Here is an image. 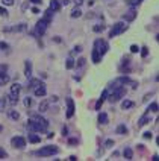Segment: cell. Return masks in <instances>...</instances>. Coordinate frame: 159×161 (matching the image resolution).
Segmentation results:
<instances>
[{
  "instance_id": "cell-1",
  "label": "cell",
  "mask_w": 159,
  "mask_h": 161,
  "mask_svg": "<svg viewBox=\"0 0 159 161\" xmlns=\"http://www.w3.org/2000/svg\"><path fill=\"white\" fill-rule=\"evenodd\" d=\"M47 126H49V120L44 119L41 116H30L29 117V122H28V129L30 132H41V131H46Z\"/></svg>"
},
{
  "instance_id": "cell-2",
  "label": "cell",
  "mask_w": 159,
  "mask_h": 161,
  "mask_svg": "<svg viewBox=\"0 0 159 161\" xmlns=\"http://www.w3.org/2000/svg\"><path fill=\"white\" fill-rule=\"evenodd\" d=\"M47 26H49V23L44 20H38V23L35 24V29L32 30V35H35V38H40V37H42L46 34V30H47Z\"/></svg>"
},
{
  "instance_id": "cell-3",
  "label": "cell",
  "mask_w": 159,
  "mask_h": 161,
  "mask_svg": "<svg viewBox=\"0 0 159 161\" xmlns=\"http://www.w3.org/2000/svg\"><path fill=\"white\" fill-rule=\"evenodd\" d=\"M93 49H95L99 52V55L103 58V55H106V52H108L109 49V44H108V41H105L103 38H97L94 41V47Z\"/></svg>"
},
{
  "instance_id": "cell-4",
  "label": "cell",
  "mask_w": 159,
  "mask_h": 161,
  "mask_svg": "<svg viewBox=\"0 0 159 161\" xmlns=\"http://www.w3.org/2000/svg\"><path fill=\"white\" fill-rule=\"evenodd\" d=\"M59 152V149H58L56 146H53V144H49V146H44L41 147L40 151H36L35 154L38 155V157H52V155H55Z\"/></svg>"
},
{
  "instance_id": "cell-5",
  "label": "cell",
  "mask_w": 159,
  "mask_h": 161,
  "mask_svg": "<svg viewBox=\"0 0 159 161\" xmlns=\"http://www.w3.org/2000/svg\"><path fill=\"white\" fill-rule=\"evenodd\" d=\"M127 30V24L124 23V21H118V23L114 24V28L111 29L109 32V37L111 38H115V37H118L120 34H123V32Z\"/></svg>"
},
{
  "instance_id": "cell-6",
  "label": "cell",
  "mask_w": 159,
  "mask_h": 161,
  "mask_svg": "<svg viewBox=\"0 0 159 161\" xmlns=\"http://www.w3.org/2000/svg\"><path fill=\"white\" fill-rule=\"evenodd\" d=\"M124 93H126L124 87H117V88L114 90V93L111 94V96H108V100H109V102H112V103H115V102H118L121 97H123Z\"/></svg>"
},
{
  "instance_id": "cell-7",
  "label": "cell",
  "mask_w": 159,
  "mask_h": 161,
  "mask_svg": "<svg viewBox=\"0 0 159 161\" xmlns=\"http://www.w3.org/2000/svg\"><path fill=\"white\" fill-rule=\"evenodd\" d=\"M11 146L15 147V149H24L26 147V140H24V137H21V135H15L11 138Z\"/></svg>"
},
{
  "instance_id": "cell-8",
  "label": "cell",
  "mask_w": 159,
  "mask_h": 161,
  "mask_svg": "<svg viewBox=\"0 0 159 161\" xmlns=\"http://www.w3.org/2000/svg\"><path fill=\"white\" fill-rule=\"evenodd\" d=\"M65 103H67V111H65V117H67V119H71V117L74 116V110H76V106H74V100H73L71 97H67Z\"/></svg>"
},
{
  "instance_id": "cell-9",
  "label": "cell",
  "mask_w": 159,
  "mask_h": 161,
  "mask_svg": "<svg viewBox=\"0 0 159 161\" xmlns=\"http://www.w3.org/2000/svg\"><path fill=\"white\" fill-rule=\"evenodd\" d=\"M132 82H134V80H132L129 76H120V78H117V79L114 80L112 87H114V88H117V87H124V85L132 84Z\"/></svg>"
},
{
  "instance_id": "cell-10",
  "label": "cell",
  "mask_w": 159,
  "mask_h": 161,
  "mask_svg": "<svg viewBox=\"0 0 159 161\" xmlns=\"http://www.w3.org/2000/svg\"><path fill=\"white\" fill-rule=\"evenodd\" d=\"M26 30V24H15V26H8V28H3V32H23Z\"/></svg>"
},
{
  "instance_id": "cell-11",
  "label": "cell",
  "mask_w": 159,
  "mask_h": 161,
  "mask_svg": "<svg viewBox=\"0 0 159 161\" xmlns=\"http://www.w3.org/2000/svg\"><path fill=\"white\" fill-rule=\"evenodd\" d=\"M136 18V9L135 8H132L129 12H126L124 15H123V20H126L127 23H130V21H134Z\"/></svg>"
},
{
  "instance_id": "cell-12",
  "label": "cell",
  "mask_w": 159,
  "mask_h": 161,
  "mask_svg": "<svg viewBox=\"0 0 159 161\" xmlns=\"http://www.w3.org/2000/svg\"><path fill=\"white\" fill-rule=\"evenodd\" d=\"M108 96H109L108 90H103V93H102V96H100V99L97 100V103H95V110H100V108H102V103H103L105 100H108Z\"/></svg>"
},
{
  "instance_id": "cell-13",
  "label": "cell",
  "mask_w": 159,
  "mask_h": 161,
  "mask_svg": "<svg viewBox=\"0 0 159 161\" xmlns=\"http://www.w3.org/2000/svg\"><path fill=\"white\" fill-rule=\"evenodd\" d=\"M53 15H55V11H52L50 8L49 9H46L44 11V15H42V20L44 21H47V23H52V20H53Z\"/></svg>"
},
{
  "instance_id": "cell-14",
  "label": "cell",
  "mask_w": 159,
  "mask_h": 161,
  "mask_svg": "<svg viewBox=\"0 0 159 161\" xmlns=\"http://www.w3.org/2000/svg\"><path fill=\"white\" fill-rule=\"evenodd\" d=\"M24 76L28 79H30V76H32V62L29 60L24 61Z\"/></svg>"
},
{
  "instance_id": "cell-15",
  "label": "cell",
  "mask_w": 159,
  "mask_h": 161,
  "mask_svg": "<svg viewBox=\"0 0 159 161\" xmlns=\"http://www.w3.org/2000/svg\"><path fill=\"white\" fill-rule=\"evenodd\" d=\"M148 122H152V117L148 116V112H146V114L142 116V117H140V120H138V126H140V128H142L144 125H147Z\"/></svg>"
},
{
  "instance_id": "cell-16",
  "label": "cell",
  "mask_w": 159,
  "mask_h": 161,
  "mask_svg": "<svg viewBox=\"0 0 159 161\" xmlns=\"http://www.w3.org/2000/svg\"><path fill=\"white\" fill-rule=\"evenodd\" d=\"M34 93H35L36 97H44V96L47 94V90H46V87H44V84H42L41 87L35 88V90H34Z\"/></svg>"
},
{
  "instance_id": "cell-17",
  "label": "cell",
  "mask_w": 159,
  "mask_h": 161,
  "mask_svg": "<svg viewBox=\"0 0 159 161\" xmlns=\"http://www.w3.org/2000/svg\"><path fill=\"white\" fill-rule=\"evenodd\" d=\"M41 85H42V82H41V80L40 79H29V88L30 90H35V88H38V87H41Z\"/></svg>"
},
{
  "instance_id": "cell-18",
  "label": "cell",
  "mask_w": 159,
  "mask_h": 161,
  "mask_svg": "<svg viewBox=\"0 0 159 161\" xmlns=\"http://www.w3.org/2000/svg\"><path fill=\"white\" fill-rule=\"evenodd\" d=\"M28 140L32 143V144H38L40 141H41V138H40V135H36V134H34V132H30L29 135H28Z\"/></svg>"
},
{
  "instance_id": "cell-19",
  "label": "cell",
  "mask_w": 159,
  "mask_h": 161,
  "mask_svg": "<svg viewBox=\"0 0 159 161\" xmlns=\"http://www.w3.org/2000/svg\"><path fill=\"white\" fill-rule=\"evenodd\" d=\"M97 122H99V125H106L108 123V114L106 112H99Z\"/></svg>"
},
{
  "instance_id": "cell-20",
  "label": "cell",
  "mask_w": 159,
  "mask_h": 161,
  "mask_svg": "<svg viewBox=\"0 0 159 161\" xmlns=\"http://www.w3.org/2000/svg\"><path fill=\"white\" fill-rule=\"evenodd\" d=\"M91 60H93V62H94V64H99L100 61H102V56L99 55V52L95 50V49H93V50H91Z\"/></svg>"
},
{
  "instance_id": "cell-21",
  "label": "cell",
  "mask_w": 159,
  "mask_h": 161,
  "mask_svg": "<svg viewBox=\"0 0 159 161\" xmlns=\"http://www.w3.org/2000/svg\"><path fill=\"white\" fill-rule=\"evenodd\" d=\"M49 105H50V100H42L40 106H38V111L40 112H46L47 110H49Z\"/></svg>"
},
{
  "instance_id": "cell-22",
  "label": "cell",
  "mask_w": 159,
  "mask_h": 161,
  "mask_svg": "<svg viewBox=\"0 0 159 161\" xmlns=\"http://www.w3.org/2000/svg\"><path fill=\"white\" fill-rule=\"evenodd\" d=\"M61 6H62V5H61L59 2H58V0H50V9H52V11L58 12V11L61 9Z\"/></svg>"
},
{
  "instance_id": "cell-23",
  "label": "cell",
  "mask_w": 159,
  "mask_h": 161,
  "mask_svg": "<svg viewBox=\"0 0 159 161\" xmlns=\"http://www.w3.org/2000/svg\"><path fill=\"white\" fill-rule=\"evenodd\" d=\"M8 116H9V119H12V120H18L20 119V112L15 111V110H9Z\"/></svg>"
},
{
  "instance_id": "cell-24",
  "label": "cell",
  "mask_w": 159,
  "mask_h": 161,
  "mask_svg": "<svg viewBox=\"0 0 159 161\" xmlns=\"http://www.w3.org/2000/svg\"><path fill=\"white\" fill-rule=\"evenodd\" d=\"M132 106H134V102L129 100V99L121 102V110H129V108H132Z\"/></svg>"
},
{
  "instance_id": "cell-25",
  "label": "cell",
  "mask_w": 159,
  "mask_h": 161,
  "mask_svg": "<svg viewBox=\"0 0 159 161\" xmlns=\"http://www.w3.org/2000/svg\"><path fill=\"white\" fill-rule=\"evenodd\" d=\"M8 102L11 105H15L18 102V94H12V93H9V96H8Z\"/></svg>"
},
{
  "instance_id": "cell-26",
  "label": "cell",
  "mask_w": 159,
  "mask_h": 161,
  "mask_svg": "<svg viewBox=\"0 0 159 161\" xmlns=\"http://www.w3.org/2000/svg\"><path fill=\"white\" fill-rule=\"evenodd\" d=\"M20 91H21L20 84H12L11 85V93L12 94H20Z\"/></svg>"
},
{
  "instance_id": "cell-27",
  "label": "cell",
  "mask_w": 159,
  "mask_h": 161,
  "mask_svg": "<svg viewBox=\"0 0 159 161\" xmlns=\"http://www.w3.org/2000/svg\"><path fill=\"white\" fill-rule=\"evenodd\" d=\"M123 154H124V158L126 160H132V157H134V151H132L130 147H126Z\"/></svg>"
},
{
  "instance_id": "cell-28",
  "label": "cell",
  "mask_w": 159,
  "mask_h": 161,
  "mask_svg": "<svg viewBox=\"0 0 159 161\" xmlns=\"http://www.w3.org/2000/svg\"><path fill=\"white\" fill-rule=\"evenodd\" d=\"M81 15H82V11L79 9V8H74V9L71 11L70 17H71V18H77V17H81Z\"/></svg>"
},
{
  "instance_id": "cell-29",
  "label": "cell",
  "mask_w": 159,
  "mask_h": 161,
  "mask_svg": "<svg viewBox=\"0 0 159 161\" xmlns=\"http://www.w3.org/2000/svg\"><path fill=\"white\" fill-rule=\"evenodd\" d=\"M156 111H158V103H156V102H153V103L148 105V108H147L146 112H148V114H150V112H156Z\"/></svg>"
},
{
  "instance_id": "cell-30",
  "label": "cell",
  "mask_w": 159,
  "mask_h": 161,
  "mask_svg": "<svg viewBox=\"0 0 159 161\" xmlns=\"http://www.w3.org/2000/svg\"><path fill=\"white\" fill-rule=\"evenodd\" d=\"M115 132H117V134H121V135H124V134H127V128H126L124 125H120V126L115 129Z\"/></svg>"
},
{
  "instance_id": "cell-31",
  "label": "cell",
  "mask_w": 159,
  "mask_h": 161,
  "mask_svg": "<svg viewBox=\"0 0 159 161\" xmlns=\"http://www.w3.org/2000/svg\"><path fill=\"white\" fill-rule=\"evenodd\" d=\"M6 103H8V99L6 97H0V111L6 110Z\"/></svg>"
},
{
  "instance_id": "cell-32",
  "label": "cell",
  "mask_w": 159,
  "mask_h": 161,
  "mask_svg": "<svg viewBox=\"0 0 159 161\" xmlns=\"http://www.w3.org/2000/svg\"><path fill=\"white\" fill-rule=\"evenodd\" d=\"M9 80V76L8 74H0V87H2V85H5Z\"/></svg>"
},
{
  "instance_id": "cell-33",
  "label": "cell",
  "mask_w": 159,
  "mask_h": 161,
  "mask_svg": "<svg viewBox=\"0 0 159 161\" xmlns=\"http://www.w3.org/2000/svg\"><path fill=\"white\" fill-rule=\"evenodd\" d=\"M74 64H76V62H74L73 58H68L67 62H65V67H67V68H73V67H74Z\"/></svg>"
},
{
  "instance_id": "cell-34",
  "label": "cell",
  "mask_w": 159,
  "mask_h": 161,
  "mask_svg": "<svg viewBox=\"0 0 159 161\" xmlns=\"http://www.w3.org/2000/svg\"><path fill=\"white\" fill-rule=\"evenodd\" d=\"M85 62H87V60H85V58H81V60H79L76 64H74V66H76L77 68H81V67H83V66H85Z\"/></svg>"
},
{
  "instance_id": "cell-35",
  "label": "cell",
  "mask_w": 159,
  "mask_h": 161,
  "mask_svg": "<svg viewBox=\"0 0 159 161\" xmlns=\"http://www.w3.org/2000/svg\"><path fill=\"white\" fill-rule=\"evenodd\" d=\"M0 15H2L3 18H6L8 15H9V14H8V11H6V8H5V6H0Z\"/></svg>"
},
{
  "instance_id": "cell-36",
  "label": "cell",
  "mask_w": 159,
  "mask_h": 161,
  "mask_svg": "<svg viewBox=\"0 0 159 161\" xmlns=\"http://www.w3.org/2000/svg\"><path fill=\"white\" fill-rule=\"evenodd\" d=\"M8 72V66L6 64H0V74H6Z\"/></svg>"
},
{
  "instance_id": "cell-37",
  "label": "cell",
  "mask_w": 159,
  "mask_h": 161,
  "mask_svg": "<svg viewBox=\"0 0 159 161\" xmlns=\"http://www.w3.org/2000/svg\"><path fill=\"white\" fill-rule=\"evenodd\" d=\"M93 30H94V32H102V30H105V24H97V26H94Z\"/></svg>"
},
{
  "instance_id": "cell-38",
  "label": "cell",
  "mask_w": 159,
  "mask_h": 161,
  "mask_svg": "<svg viewBox=\"0 0 159 161\" xmlns=\"http://www.w3.org/2000/svg\"><path fill=\"white\" fill-rule=\"evenodd\" d=\"M141 2H140V0H127V5H130V6H138V5H140Z\"/></svg>"
},
{
  "instance_id": "cell-39",
  "label": "cell",
  "mask_w": 159,
  "mask_h": 161,
  "mask_svg": "<svg viewBox=\"0 0 159 161\" xmlns=\"http://www.w3.org/2000/svg\"><path fill=\"white\" fill-rule=\"evenodd\" d=\"M24 106H26V108H30V106H32V99L30 97L24 99Z\"/></svg>"
},
{
  "instance_id": "cell-40",
  "label": "cell",
  "mask_w": 159,
  "mask_h": 161,
  "mask_svg": "<svg viewBox=\"0 0 159 161\" xmlns=\"http://www.w3.org/2000/svg\"><path fill=\"white\" fill-rule=\"evenodd\" d=\"M130 52L132 53H138V52H140V47H138L136 44H132L130 46Z\"/></svg>"
},
{
  "instance_id": "cell-41",
  "label": "cell",
  "mask_w": 159,
  "mask_h": 161,
  "mask_svg": "<svg viewBox=\"0 0 159 161\" xmlns=\"http://www.w3.org/2000/svg\"><path fill=\"white\" fill-rule=\"evenodd\" d=\"M2 3L5 5V6H12V5H14V0H2Z\"/></svg>"
},
{
  "instance_id": "cell-42",
  "label": "cell",
  "mask_w": 159,
  "mask_h": 161,
  "mask_svg": "<svg viewBox=\"0 0 159 161\" xmlns=\"http://www.w3.org/2000/svg\"><path fill=\"white\" fill-rule=\"evenodd\" d=\"M8 157V154H6V151H5L3 147H0V160L2 158H6Z\"/></svg>"
},
{
  "instance_id": "cell-43",
  "label": "cell",
  "mask_w": 159,
  "mask_h": 161,
  "mask_svg": "<svg viewBox=\"0 0 159 161\" xmlns=\"http://www.w3.org/2000/svg\"><path fill=\"white\" fill-rule=\"evenodd\" d=\"M114 146V140H106L105 141V147H112Z\"/></svg>"
},
{
  "instance_id": "cell-44",
  "label": "cell",
  "mask_w": 159,
  "mask_h": 161,
  "mask_svg": "<svg viewBox=\"0 0 159 161\" xmlns=\"http://www.w3.org/2000/svg\"><path fill=\"white\" fill-rule=\"evenodd\" d=\"M148 55V49H147V47H142V49H141V56H147Z\"/></svg>"
},
{
  "instance_id": "cell-45",
  "label": "cell",
  "mask_w": 159,
  "mask_h": 161,
  "mask_svg": "<svg viewBox=\"0 0 159 161\" xmlns=\"http://www.w3.org/2000/svg\"><path fill=\"white\" fill-rule=\"evenodd\" d=\"M8 47H9V46H8V43L0 41V49H3V50H5V49H8Z\"/></svg>"
},
{
  "instance_id": "cell-46",
  "label": "cell",
  "mask_w": 159,
  "mask_h": 161,
  "mask_svg": "<svg viewBox=\"0 0 159 161\" xmlns=\"http://www.w3.org/2000/svg\"><path fill=\"white\" fill-rule=\"evenodd\" d=\"M74 52H76V53L82 52V46H76V47H74Z\"/></svg>"
},
{
  "instance_id": "cell-47",
  "label": "cell",
  "mask_w": 159,
  "mask_h": 161,
  "mask_svg": "<svg viewBox=\"0 0 159 161\" xmlns=\"http://www.w3.org/2000/svg\"><path fill=\"white\" fill-rule=\"evenodd\" d=\"M73 2H74V3H76V5H77V6H81V5L83 3V0H73Z\"/></svg>"
},
{
  "instance_id": "cell-48",
  "label": "cell",
  "mask_w": 159,
  "mask_h": 161,
  "mask_svg": "<svg viewBox=\"0 0 159 161\" xmlns=\"http://www.w3.org/2000/svg\"><path fill=\"white\" fill-rule=\"evenodd\" d=\"M144 138H152V132H144Z\"/></svg>"
},
{
  "instance_id": "cell-49",
  "label": "cell",
  "mask_w": 159,
  "mask_h": 161,
  "mask_svg": "<svg viewBox=\"0 0 159 161\" xmlns=\"http://www.w3.org/2000/svg\"><path fill=\"white\" fill-rule=\"evenodd\" d=\"M32 3H35V5H40V3H42V0H30Z\"/></svg>"
},
{
  "instance_id": "cell-50",
  "label": "cell",
  "mask_w": 159,
  "mask_h": 161,
  "mask_svg": "<svg viewBox=\"0 0 159 161\" xmlns=\"http://www.w3.org/2000/svg\"><path fill=\"white\" fill-rule=\"evenodd\" d=\"M68 141H70V144H77V140H74V138H70Z\"/></svg>"
},
{
  "instance_id": "cell-51",
  "label": "cell",
  "mask_w": 159,
  "mask_h": 161,
  "mask_svg": "<svg viewBox=\"0 0 159 161\" xmlns=\"http://www.w3.org/2000/svg\"><path fill=\"white\" fill-rule=\"evenodd\" d=\"M32 12H34V14H38L40 9H38V8H32Z\"/></svg>"
},
{
  "instance_id": "cell-52",
  "label": "cell",
  "mask_w": 159,
  "mask_h": 161,
  "mask_svg": "<svg viewBox=\"0 0 159 161\" xmlns=\"http://www.w3.org/2000/svg\"><path fill=\"white\" fill-rule=\"evenodd\" d=\"M67 134H68V129H67V128H64V129H62V135H67Z\"/></svg>"
},
{
  "instance_id": "cell-53",
  "label": "cell",
  "mask_w": 159,
  "mask_h": 161,
  "mask_svg": "<svg viewBox=\"0 0 159 161\" xmlns=\"http://www.w3.org/2000/svg\"><path fill=\"white\" fill-rule=\"evenodd\" d=\"M68 3H70V0H62V5H64V6H67Z\"/></svg>"
},
{
  "instance_id": "cell-54",
  "label": "cell",
  "mask_w": 159,
  "mask_h": 161,
  "mask_svg": "<svg viewBox=\"0 0 159 161\" xmlns=\"http://www.w3.org/2000/svg\"><path fill=\"white\" fill-rule=\"evenodd\" d=\"M50 102H58V96H53V97L50 99Z\"/></svg>"
},
{
  "instance_id": "cell-55",
  "label": "cell",
  "mask_w": 159,
  "mask_h": 161,
  "mask_svg": "<svg viewBox=\"0 0 159 161\" xmlns=\"http://www.w3.org/2000/svg\"><path fill=\"white\" fill-rule=\"evenodd\" d=\"M70 160H71V161H76V160H77V157H76V155H71Z\"/></svg>"
},
{
  "instance_id": "cell-56",
  "label": "cell",
  "mask_w": 159,
  "mask_h": 161,
  "mask_svg": "<svg viewBox=\"0 0 159 161\" xmlns=\"http://www.w3.org/2000/svg\"><path fill=\"white\" fill-rule=\"evenodd\" d=\"M2 131H3V126H2V125H0V132H2Z\"/></svg>"
},
{
  "instance_id": "cell-57",
  "label": "cell",
  "mask_w": 159,
  "mask_h": 161,
  "mask_svg": "<svg viewBox=\"0 0 159 161\" xmlns=\"http://www.w3.org/2000/svg\"><path fill=\"white\" fill-rule=\"evenodd\" d=\"M140 2H141V0H140Z\"/></svg>"
}]
</instances>
